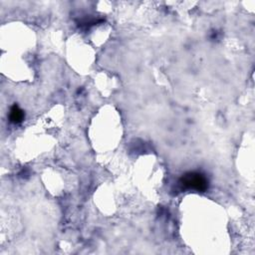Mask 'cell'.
<instances>
[{
	"instance_id": "obj_1",
	"label": "cell",
	"mask_w": 255,
	"mask_h": 255,
	"mask_svg": "<svg viewBox=\"0 0 255 255\" xmlns=\"http://www.w3.org/2000/svg\"><path fill=\"white\" fill-rule=\"evenodd\" d=\"M179 184L183 189H191L198 192H204L208 189V179L204 174L198 171H189L179 178Z\"/></svg>"
},
{
	"instance_id": "obj_2",
	"label": "cell",
	"mask_w": 255,
	"mask_h": 255,
	"mask_svg": "<svg viewBox=\"0 0 255 255\" xmlns=\"http://www.w3.org/2000/svg\"><path fill=\"white\" fill-rule=\"evenodd\" d=\"M24 112L17 106L14 105L11 107L10 112H9V121L13 124H20L24 120Z\"/></svg>"
}]
</instances>
